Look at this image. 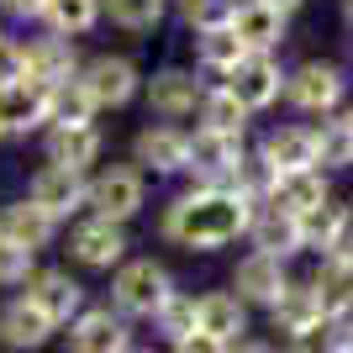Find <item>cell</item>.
<instances>
[{"mask_svg":"<svg viewBox=\"0 0 353 353\" xmlns=\"http://www.w3.org/2000/svg\"><path fill=\"white\" fill-rule=\"evenodd\" d=\"M132 163L153 179H185V169H190V127L143 121L132 132Z\"/></svg>","mask_w":353,"mask_h":353,"instance_id":"10","label":"cell"},{"mask_svg":"<svg viewBox=\"0 0 353 353\" xmlns=\"http://www.w3.org/2000/svg\"><path fill=\"white\" fill-rule=\"evenodd\" d=\"M101 159H105L101 121H90V127H48V132H43V163H59V169H74V174H90V169H101Z\"/></svg>","mask_w":353,"mask_h":353,"instance_id":"20","label":"cell"},{"mask_svg":"<svg viewBox=\"0 0 353 353\" xmlns=\"http://www.w3.org/2000/svg\"><path fill=\"white\" fill-rule=\"evenodd\" d=\"M232 353H280V343H269V338H243Z\"/></svg>","mask_w":353,"mask_h":353,"instance_id":"41","label":"cell"},{"mask_svg":"<svg viewBox=\"0 0 353 353\" xmlns=\"http://www.w3.org/2000/svg\"><path fill=\"white\" fill-rule=\"evenodd\" d=\"M253 153L274 169V179L306 174V169H316V132H311V121H274L259 132Z\"/></svg>","mask_w":353,"mask_h":353,"instance_id":"15","label":"cell"},{"mask_svg":"<svg viewBox=\"0 0 353 353\" xmlns=\"http://www.w3.org/2000/svg\"><path fill=\"white\" fill-rule=\"evenodd\" d=\"M290 285H295L290 264H280V259H269V253H253V248H248V253L232 264V285H227V290H232L248 311H264V316H269V311L280 306V295L290 290Z\"/></svg>","mask_w":353,"mask_h":353,"instance_id":"12","label":"cell"},{"mask_svg":"<svg viewBox=\"0 0 353 353\" xmlns=\"http://www.w3.org/2000/svg\"><path fill=\"white\" fill-rule=\"evenodd\" d=\"M53 343H59V327L48 322L27 295L11 290L0 301V348L6 353H43V348H53Z\"/></svg>","mask_w":353,"mask_h":353,"instance_id":"17","label":"cell"},{"mask_svg":"<svg viewBox=\"0 0 353 353\" xmlns=\"http://www.w3.org/2000/svg\"><path fill=\"white\" fill-rule=\"evenodd\" d=\"M285 74H290V63L280 53H248L221 85L248 105V117H264V111H274L285 101Z\"/></svg>","mask_w":353,"mask_h":353,"instance_id":"11","label":"cell"},{"mask_svg":"<svg viewBox=\"0 0 353 353\" xmlns=\"http://www.w3.org/2000/svg\"><path fill=\"white\" fill-rule=\"evenodd\" d=\"M227 27H232V37L248 48V53H280V48L290 43V16L264 6V0H237Z\"/></svg>","mask_w":353,"mask_h":353,"instance_id":"22","label":"cell"},{"mask_svg":"<svg viewBox=\"0 0 353 353\" xmlns=\"http://www.w3.org/2000/svg\"><path fill=\"white\" fill-rule=\"evenodd\" d=\"M0 143H6V127H0Z\"/></svg>","mask_w":353,"mask_h":353,"instance_id":"48","label":"cell"},{"mask_svg":"<svg viewBox=\"0 0 353 353\" xmlns=\"http://www.w3.org/2000/svg\"><path fill=\"white\" fill-rule=\"evenodd\" d=\"M316 259H348V264H353V201L338 211V216H332V227H327Z\"/></svg>","mask_w":353,"mask_h":353,"instance_id":"37","label":"cell"},{"mask_svg":"<svg viewBox=\"0 0 353 353\" xmlns=\"http://www.w3.org/2000/svg\"><path fill=\"white\" fill-rule=\"evenodd\" d=\"M48 0H0V16H11V21H43Z\"/></svg>","mask_w":353,"mask_h":353,"instance_id":"39","label":"cell"},{"mask_svg":"<svg viewBox=\"0 0 353 353\" xmlns=\"http://www.w3.org/2000/svg\"><path fill=\"white\" fill-rule=\"evenodd\" d=\"M16 295H27V301H32L37 311H43V316H48L53 327H59V332H63V327H69L74 316H79V311L90 306L85 280H79V274H74L69 264H37V269L27 274V285H21Z\"/></svg>","mask_w":353,"mask_h":353,"instance_id":"8","label":"cell"},{"mask_svg":"<svg viewBox=\"0 0 353 353\" xmlns=\"http://www.w3.org/2000/svg\"><path fill=\"white\" fill-rule=\"evenodd\" d=\"M79 69H85V53H79V43L74 37H59V32H37V37H27V79H37V85H69V79H79Z\"/></svg>","mask_w":353,"mask_h":353,"instance_id":"19","label":"cell"},{"mask_svg":"<svg viewBox=\"0 0 353 353\" xmlns=\"http://www.w3.org/2000/svg\"><path fill=\"white\" fill-rule=\"evenodd\" d=\"M253 253H269L280 264H295L306 253V232H301V216L280 206H253V221H248V237H243Z\"/></svg>","mask_w":353,"mask_h":353,"instance_id":"18","label":"cell"},{"mask_svg":"<svg viewBox=\"0 0 353 353\" xmlns=\"http://www.w3.org/2000/svg\"><path fill=\"white\" fill-rule=\"evenodd\" d=\"M63 353H132L137 348V327L127 316L105 306V301H90L79 316L59 332Z\"/></svg>","mask_w":353,"mask_h":353,"instance_id":"9","label":"cell"},{"mask_svg":"<svg viewBox=\"0 0 353 353\" xmlns=\"http://www.w3.org/2000/svg\"><path fill=\"white\" fill-rule=\"evenodd\" d=\"M105 16H101V0H48V11H43V27L48 32H59V37H90V32L101 27Z\"/></svg>","mask_w":353,"mask_h":353,"instance_id":"31","label":"cell"},{"mask_svg":"<svg viewBox=\"0 0 353 353\" xmlns=\"http://www.w3.org/2000/svg\"><path fill=\"white\" fill-rule=\"evenodd\" d=\"M232 6L237 0H179L174 11L185 21V32H211V27H227L232 21Z\"/></svg>","mask_w":353,"mask_h":353,"instance_id":"35","label":"cell"},{"mask_svg":"<svg viewBox=\"0 0 353 353\" xmlns=\"http://www.w3.org/2000/svg\"><path fill=\"white\" fill-rule=\"evenodd\" d=\"M53 121V90L37 79H16L0 90V127L6 137H43Z\"/></svg>","mask_w":353,"mask_h":353,"instance_id":"16","label":"cell"},{"mask_svg":"<svg viewBox=\"0 0 353 353\" xmlns=\"http://www.w3.org/2000/svg\"><path fill=\"white\" fill-rule=\"evenodd\" d=\"M59 232H63V227L48 216V211H37L27 195L0 206V237H6V243H16V248H27V253H37V259L59 243Z\"/></svg>","mask_w":353,"mask_h":353,"instance_id":"23","label":"cell"},{"mask_svg":"<svg viewBox=\"0 0 353 353\" xmlns=\"http://www.w3.org/2000/svg\"><path fill=\"white\" fill-rule=\"evenodd\" d=\"M243 159H248V137H221V132H206V127H190L185 185H227L232 190V174Z\"/></svg>","mask_w":353,"mask_h":353,"instance_id":"14","label":"cell"},{"mask_svg":"<svg viewBox=\"0 0 353 353\" xmlns=\"http://www.w3.org/2000/svg\"><path fill=\"white\" fill-rule=\"evenodd\" d=\"M101 16L117 32H127V37H148V32L163 27L169 6H163V0H101Z\"/></svg>","mask_w":353,"mask_h":353,"instance_id":"30","label":"cell"},{"mask_svg":"<svg viewBox=\"0 0 353 353\" xmlns=\"http://www.w3.org/2000/svg\"><path fill=\"white\" fill-rule=\"evenodd\" d=\"M348 74H353V37H348Z\"/></svg>","mask_w":353,"mask_h":353,"instance_id":"46","label":"cell"},{"mask_svg":"<svg viewBox=\"0 0 353 353\" xmlns=\"http://www.w3.org/2000/svg\"><path fill=\"white\" fill-rule=\"evenodd\" d=\"M79 85L90 90L95 111H127L132 101H143V63L132 53H90Z\"/></svg>","mask_w":353,"mask_h":353,"instance_id":"7","label":"cell"},{"mask_svg":"<svg viewBox=\"0 0 353 353\" xmlns=\"http://www.w3.org/2000/svg\"><path fill=\"white\" fill-rule=\"evenodd\" d=\"M316 322H327V316H322V306H316V295H311L306 280H295L290 290L280 295V306L269 311V332H274V343L301 338V332H311Z\"/></svg>","mask_w":353,"mask_h":353,"instance_id":"27","label":"cell"},{"mask_svg":"<svg viewBox=\"0 0 353 353\" xmlns=\"http://www.w3.org/2000/svg\"><path fill=\"white\" fill-rule=\"evenodd\" d=\"M132 353H163V348H153V343H137V348Z\"/></svg>","mask_w":353,"mask_h":353,"instance_id":"44","label":"cell"},{"mask_svg":"<svg viewBox=\"0 0 353 353\" xmlns=\"http://www.w3.org/2000/svg\"><path fill=\"white\" fill-rule=\"evenodd\" d=\"M348 95H353V74L338 59H301L285 74V105L301 121L338 117L343 105H348Z\"/></svg>","mask_w":353,"mask_h":353,"instance_id":"2","label":"cell"},{"mask_svg":"<svg viewBox=\"0 0 353 353\" xmlns=\"http://www.w3.org/2000/svg\"><path fill=\"white\" fill-rule=\"evenodd\" d=\"M63 253H69L74 269H90V274H111L132 259V232L117 227V221L101 216H79L63 227Z\"/></svg>","mask_w":353,"mask_h":353,"instance_id":"5","label":"cell"},{"mask_svg":"<svg viewBox=\"0 0 353 353\" xmlns=\"http://www.w3.org/2000/svg\"><path fill=\"white\" fill-rule=\"evenodd\" d=\"M195 332L237 348L243 338H253V311L237 301L232 290H201L195 295Z\"/></svg>","mask_w":353,"mask_h":353,"instance_id":"21","label":"cell"},{"mask_svg":"<svg viewBox=\"0 0 353 353\" xmlns=\"http://www.w3.org/2000/svg\"><path fill=\"white\" fill-rule=\"evenodd\" d=\"M174 274H169V264L163 259H148V253H132L121 269H111V290H105V306L117 311V316H127V322H153L159 316V306L174 295Z\"/></svg>","mask_w":353,"mask_h":353,"instance_id":"3","label":"cell"},{"mask_svg":"<svg viewBox=\"0 0 353 353\" xmlns=\"http://www.w3.org/2000/svg\"><path fill=\"white\" fill-rule=\"evenodd\" d=\"M338 16H343V27H348V37H353V0H343V6H338Z\"/></svg>","mask_w":353,"mask_h":353,"instance_id":"43","label":"cell"},{"mask_svg":"<svg viewBox=\"0 0 353 353\" xmlns=\"http://www.w3.org/2000/svg\"><path fill=\"white\" fill-rule=\"evenodd\" d=\"M163 6H169V11H174V6H179V0H163Z\"/></svg>","mask_w":353,"mask_h":353,"instance_id":"47","label":"cell"},{"mask_svg":"<svg viewBox=\"0 0 353 353\" xmlns=\"http://www.w3.org/2000/svg\"><path fill=\"white\" fill-rule=\"evenodd\" d=\"M32 269H37V253H27V248H16V243L0 237V290H21Z\"/></svg>","mask_w":353,"mask_h":353,"instance_id":"36","label":"cell"},{"mask_svg":"<svg viewBox=\"0 0 353 353\" xmlns=\"http://www.w3.org/2000/svg\"><path fill=\"white\" fill-rule=\"evenodd\" d=\"M348 353H353V348H348Z\"/></svg>","mask_w":353,"mask_h":353,"instance_id":"49","label":"cell"},{"mask_svg":"<svg viewBox=\"0 0 353 353\" xmlns=\"http://www.w3.org/2000/svg\"><path fill=\"white\" fill-rule=\"evenodd\" d=\"M264 6H274V11H285V16H295V11H301V6H306V0H264Z\"/></svg>","mask_w":353,"mask_h":353,"instance_id":"42","label":"cell"},{"mask_svg":"<svg viewBox=\"0 0 353 353\" xmlns=\"http://www.w3.org/2000/svg\"><path fill=\"white\" fill-rule=\"evenodd\" d=\"M163 353H232V348L216 343V338H206V332H190V338H179L174 348H163Z\"/></svg>","mask_w":353,"mask_h":353,"instance_id":"40","label":"cell"},{"mask_svg":"<svg viewBox=\"0 0 353 353\" xmlns=\"http://www.w3.org/2000/svg\"><path fill=\"white\" fill-rule=\"evenodd\" d=\"M190 69L201 74V79H227V74L237 69V63L248 59V48L232 37V27H211V32H190Z\"/></svg>","mask_w":353,"mask_h":353,"instance_id":"24","label":"cell"},{"mask_svg":"<svg viewBox=\"0 0 353 353\" xmlns=\"http://www.w3.org/2000/svg\"><path fill=\"white\" fill-rule=\"evenodd\" d=\"M306 285H311V295H316L322 316H332V322L353 316V264L348 259H316Z\"/></svg>","mask_w":353,"mask_h":353,"instance_id":"25","label":"cell"},{"mask_svg":"<svg viewBox=\"0 0 353 353\" xmlns=\"http://www.w3.org/2000/svg\"><path fill=\"white\" fill-rule=\"evenodd\" d=\"M95 117H101V111H95V101H90V90L79 85V79L53 85V121H48V127H90Z\"/></svg>","mask_w":353,"mask_h":353,"instance_id":"34","label":"cell"},{"mask_svg":"<svg viewBox=\"0 0 353 353\" xmlns=\"http://www.w3.org/2000/svg\"><path fill=\"white\" fill-rule=\"evenodd\" d=\"M16 79H27V37L0 32V90L16 85Z\"/></svg>","mask_w":353,"mask_h":353,"instance_id":"38","label":"cell"},{"mask_svg":"<svg viewBox=\"0 0 353 353\" xmlns=\"http://www.w3.org/2000/svg\"><path fill=\"white\" fill-rule=\"evenodd\" d=\"M206 85L211 79H201L190 63H163V69L143 74L148 121H179V127H185V121L201 111V101H206Z\"/></svg>","mask_w":353,"mask_h":353,"instance_id":"6","label":"cell"},{"mask_svg":"<svg viewBox=\"0 0 353 353\" xmlns=\"http://www.w3.org/2000/svg\"><path fill=\"white\" fill-rule=\"evenodd\" d=\"M148 332H153V343H159V348H174L179 338H190V332H195V295H190V290H174V295L159 306V316L148 322Z\"/></svg>","mask_w":353,"mask_h":353,"instance_id":"32","label":"cell"},{"mask_svg":"<svg viewBox=\"0 0 353 353\" xmlns=\"http://www.w3.org/2000/svg\"><path fill=\"white\" fill-rule=\"evenodd\" d=\"M148 211V174L132 159H111L101 169H90V190H85V216L117 221V227H132Z\"/></svg>","mask_w":353,"mask_h":353,"instance_id":"4","label":"cell"},{"mask_svg":"<svg viewBox=\"0 0 353 353\" xmlns=\"http://www.w3.org/2000/svg\"><path fill=\"white\" fill-rule=\"evenodd\" d=\"M311 132H316V169L322 174H348L353 169V121L338 111V117L311 121Z\"/></svg>","mask_w":353,"mask_h":353,"instance_id":"29","label":"cell"},{"mask_svg":"<svg viewBox=\"0 0 353 353\" xmlns=\"http://www.w3.org/2000/svg\"><path fill=\"white\" fill-rule=\"evenodd\" d=\"M343 117H348V121H353V95H348V105H343Z\"/></svg>","mask_w":353,"mask_h":353,"instance_id":"45","label":"cell"},{"mask_svg":"<svg viewBox=\"0 0 353 353\" xmlns=\"http://www.w3.org/2000/svg\"><path fill=\"white\" fill-rule=\"evenodd\" d=\"M353 348V316H343V322H316L311 332H301V338L280 343V353H348Z\"/></svg>","mask_w":353,"mask_h":353,"instance_id":"33","label":"cell"},{"mask_svg":"<svg viewBox=\"0 0 353 353\" xmlns=\"http://www.w3.org/2000/svg\"><path fill=\"white\" fill-rule=\"evenodd\" d=\"M85 190H90V174H74V169H59V163L32 169V179H27V201L37 211H48L59 227L85 216Z\"/></svg>","mask_w":353,"mask_h":353,"instance_id":"13","label":"cell"},{"mask_svg":"<svg viewBox=\"0 0 353 353\" xmlns=\"http://www.w3.org/2000/svg\"><path fill=\"white\" fill-rule=\"evenodd\" d=\"M253 201L227 185H179L159 206V243L179 253H221L248 237Z\"/></svg>","mask_w":353,"mask_h":353,"instance_id":"1","label":"cell"},{"mask_svg":"<svg viewBox=\"0 0 353 353\" xmlns=\"http://www.w3.org/2000/svg\"><path fill=\"white\" fill-rule=\"evenodd\" d=\"M332 201V174H322V169H306V174H285L274 179V190H269L264 206H280L290 211V216H306V211L327 206Z\"/></svg>","mask_w":353,"mask_h":353,"instance_id":"26","label":"cell"},{"mask_svg":"<svg viewBox=\"0 0 353 353\" xmlns=\"http://www.w3.org/2000/svg\"><path fill=\"white\" fill-rule=\"evenodd\" d=\"M195 127L221 132V137H248L253 117H248V105L237 101L227 85H206V101H201V111H195Z\"/></svg>","mask_w":353,"mask_h":353,"instance_id":"28","label":"cell"}]
</instances>
